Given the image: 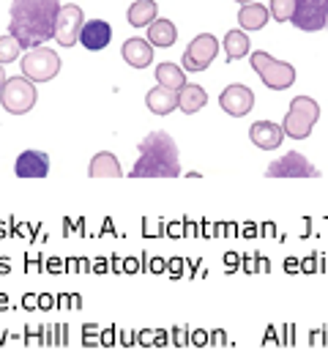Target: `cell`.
Wrapping results in <instances>:
<instances>
[{"label": "cell", "instance_id": "6da1fadb", "mask_svg": "<svg viewBox=\"0 0 328 353\" xmlns=\"http://www.w3.org/2000/svg\"><path fill=\"white\" fill-rule=\"evenodd\" d=\"M61 0H11L8 33L19 39L22 50H33L55 39V22L61 14Z\"/></svg>", "mask_w": 328, "mask_h": 353}, {"label": "cell", "instance_id": "7a4b0ae2", "mask_svg": "<svg viewBox=\"0 0 328 353\" xmlns=\"http://www.w3.org/2000/svg\"><path fill=\"white\" fill-rule=\"evenodd\" d=\"M140 159L132 168V178H175L181 176L178 145L167 132H151L137 145Z\"/></svg>", "mask_w": 328, "mask_h": 353}, {"label": "cell", "instance_id": "3957f363", "mask_svg": "<svg viewBox=\"0 0 328 353\" xmlns=\"http://www.w3.org/2000/svg\"><path fill=\"white\" fill-rule=\"evenodd\" d=\"M318 121H320V104L315 99H309V96H296L290 101V110H287L285 121H282L285 137L307 140Z\"/></svg>", "mask_w": 328, "mask_h": 353}, {"label": "cell", "instance_id": "277c9868", "mask_svg": "<svg viewBox=\"0 0 328 353\" xmlns=\"http://www.w3.org/2000/svg\"><path fill=\"white\" fill-rule=\"evenodd\" d=\"M249 63L254 74L263 80V85L271 90H287L296 83V69L287 61H276L268 52H249Z\"/></svg>", "mask_w": 328, "mask_h": 353}, {"label": "cell", "instance_id": "5b68a950", "mask_svg": "<svg viewBox=\"0 0 328 353\" xmlns=\"http://www.w3.org/2000/svg\"><path fill=\"white\" fill-rule=\"evenodd\" d=\"M36 99H39L36 83L28 80L25 74L8 77L3 90H0V104H3V110L11 112V115H25V112H30V110L36 107Z\"/></svg>", "mask_w": 328, "mask_h": 353}, {"label": "cell", "instance_id": "8992f818", "mask_svg": "<svg viewBox=\"0 0 328 353\" xmlns=\"http://www.w3.org/2000/svg\"><path fill=\"white\" fill-rule=\"evenodd\" d=\"M61 72V55L50 47H33L25 58H22V74L33 83H50L55 80Z\"/></svg>", "mask_w": 328, "mask_h": 353}, {"label": "cell", "instance_id": "52a82bcc", "mask_svg": "<svg viewBox=\"0 0 328 353\" xmlns=\"http://www.w3.org/2000/svg\"><path fill=\"white\" fill-rule=\"evenodd\" d=\"M216 55H219V39L211 36V33H200V36H194L192 44L186 47V52H183V58H181V66H183L186 72H205V69L214 63Z\"/></svg>", "mask_w": 328, "mask_h": 353}, {"label": "cell", "instance_id": "ba28073f", "mask_svg": "<svg viewBox=\"0 0 328 353\" xmlns=\"http://www.w3.org/2000/svg\"><path fill=\"white\" fill-rule=\"evenodd\" d=\"M268 178H320V170L301 154V151H287L285 157L274 159L265 170Z\"/></svg>", "mask_w": 328, "mask_h": 353}, {"label": "cell", "instance_id": "9c48e42d", "mask_svg": "<svg viewBox=\"0 0 328 353\" xmlns=\"http://www.w3.org/2000/svg\"><path fill=\"white\" fill-rule=\"evenodd\" d=\"M82 25H85V14H82L80 6H74V3L61 6L58 22H55V41H58L61 47H74V44H80Z\"/></svg>", "mask_w": 328, "mask_h": 353}, {"label": "cell", "instance_id": "30bf717a", "mask_svg": "<svg viewBox=\"0 0 328 353\" xmlns=\"http://www.w3.org/2000/svg\"><path fill=\"white\" fill-rule=\"evenodd\" d=\"M290 22L307 33L323 30L328 25V8L323 6V0H296V11Z\"/></svg>", "mask_w": 328, "mask_h": 353}, {"label": "cell", "instance_id": "8fae6325", "mask_svg": "<svg viewBox=\"0 0 328 353\" xmlns=\"http://www.w3.org/2000/svg\"><path fill=\"white\" fill-rule=\"evenodd\" d=\"M219 104H222V110L227 115L244 118V115L252 112V107H254V93H252V88L241 85V83H233V85H227V88L222 90Z\"/></svg>", "mask_w": 328, "mask_h": 353}, {"label": "cell", "instance_id": "7c38bea8", "mask_svg": "<svg viewBox=\"0 0 328 353\" xmlns=\"http://www.w3.org/2000/svg\"><path fill=\"white\" fill-rule=\"evenodd\" d=\"M249 137H252V143L257 148L276 151L282 145V140H285V129H282V123H274V121H254L249 126Z\"/></svg>", "mask_w": 328, "mask_h": 353}, {"label": "cell", "instance_id": "4fadbf2b", "mask_svg": "<svg viewBox=\"0 0 328 353\" xmlns=\"http://www.w3.org/2000/svg\"><path fill=\"white\" fill-rule=\"evenodd\" d=\"M50 173V157L44 151H22L14 162V176L19 178H44Z\"/></svg>", "mask_w": 328, "mask_h": 353}, {"label": "cell", "instance_id": "5bb4252c", "mask_svg": "<svg viewBox=\"0 0 328 353\" xmlns=\"http://www.w3.org/2000/svg\"><path fill=\"white\" fill-rule=\"evenodd\" d=\"M121 55H123V61H126L132 69H148V66L154 63V44H151L148 39L134 36V39H126V41H123Z\"/></svg>", "mask_w": 328, "mask_h": 353}, {"label": "cell", "instance_id": "9a60e30c", "mask_svg": "<svg viewBox=\"0 0 328 353\" xmlns=\"http://www.w3.org/2000/svg\"><path fill=\"white\" fill-rule=\"evenodd\" d=\"M110 39H112V28H110V22H104V19H90V22L82 25L80 44L85 47V50L99 52V50H104V47L110 44Z\"/></svg>", "mask_w": 328, "mask_h": 353}, {"label": "cell", "instance_id": "2e32d148", "mask_svg": "<svg viewBox=\"0 0 328 353\" xmlns=\"http://www.w3.org/2000/svg\"><path fill=\"white\" fill-rule=\"evenodd\" d=\"M205 104H208V90L203 88V85L186 83L183 88L178 90V110H181V112L194 115V112H200Z\"/></svg>", "mask_w": 328, "mask_h": 353}, {"label": "cell", "instance_id": "e0dca14e", "mask_svg": "<svg viewBox=\"0 0 328 353\" xmlns=\"http://www.w3.org/2000/svg\"><path fill=\"white\" fill-rule=\"evenodd\" d=\"M145 107L154 112V115H170L175 107H178V90L170 88H151L145 93Z\"/></svg>", "mask_w": 328, "mask_h": 353}, {"label": "cell", "instance_id": "ac0fdd59", "mask_svg": "<svg viewBox=\"0 0 328 353\" xmlns=\"http://www.w3.org/2000/svg\"><path fill=\"white\" fill-rule=\"evenodd\" d=\"M268 19H271V11L263 3H254V0L244 3L241 11H238V22H241V28H244L246 33L249 30H263L268 25Z\"/></svg>", "mask_w": 328, "mask_h": 353}, {"label": "cell", "instance_id": "d6986e66", "mask_svg": "<svg viewBox=\"0 0 328 353\" xmlns=\"http://www.w3.org/2000/svg\"><path fill=\"white\" fill-rule=\"evenodd\" d=\"M88 173H90V178H121L123 176L118 157L110 154V151H99V154L90 159Z\"/></svg>", "mask_w": 328, "mask_h": 353}, {"label": "cell", "instance_id": "ffe728a7", "mask_svg": "<svg viewBox=\"0 0 328 353\" xmlns=\"http://www.w3.org/2000/svg\"><path fill=\"white\" fill-rule=\"evenodd\" d=\"M175 39H178V28H175V22L172 19H154L151 25H148V41L154 44V47H172L175 44Z\"/></svg>", "mask_w": 328, "mask_h": 353}, {"label": "cell", "instance_id": "44dd1931", "mask_svg": "<svg viewBox=\"0 0 328 353\" xmlns=\"http://www.w3.org/2000/svg\"><path fill=\"white\" fill-rule=\"evenodd\" d=\"M156 17H159L156 0H134V3L129 6V11H126L129 25H134V28H148Z\"/></svg>", "mask_w": 328, "mask_h": 353}, {"label": "cell", "instance_id": "7402d4cb", "mask_svg": "<svg viewBox=\"0 0 328 353\" xmlns=\"http://www.w3.org/2000/svg\"><path fill=\"white\" fill-rule=\"evenodd\" d=\"M222 47H225V55H227V61H241V58H246V55L252 52V41H249V36H246L244 28H236V30H230V33L225 36Z\"/></svg>", "mask_w": 328, "mask_h": 353}, {"label": "cell", "instance_id": "603a6c76", "mask_svg": "<svg viewBox=\"0 0 328 353\" xmlns=\"http://www.w3.org/2000/svg\"><path fill=\"white\" fill-rule=\"evenodd\" d=\"M156 83L162 85V88H170V90H181L186 85V74H183V69L181 66H175V63H159L156 66Z\"/></svg>", "mask_w": 328, "mask_h": 353}, {"label": "cell", "instance_id": "cb8c5ba5", "mask_svg": "<svg viewBox=\"0 0 328 353\" xmlns=\"http://www.w3.org/2000/svg\"><path fill=\"white\" fill-rule=\"evenodd\" d=\"M19 52H22V44H19L17 36H11V33L0 36V63H3V66H6V63H14V61L19 58Z\"/></svg>", "mask_w": 328, "mask_h": 353}, {"label": "cell", "instance_id": "d4e9b609", "mask_svg": "<svg viewBox=\"0 0 328 353\" xmlns=\"http://www.w3.org/2000/svg\"><path fill=\"white\" fill-rule=\"evenodd\" d=\"M268 11H271V17L276 19V22H290L293 19V11H296V0H271V6H268Z\"/></svg>", "mask_w": 328, "mask_h": 353}, {"label": "cell", "instance_id": "484cf974", "mask_svg": "<svg viewBox=\"0 0 328 353\" xmlns=\"http://www.w3.org/2000/svg\"><path fill=\"white\" fill-rule=\"evenodd\" d=\"M6 80H8V77H6V69H3V63H0V90L6 85Z\"/></svg>", "mask_w": 328, "mask_h": 353}, {"label": "cell", "instance_id": "4316f807", "mask_svg": "<svg viewBox=\"0 0 328 353\" xmlns=\"http://www.w3.org/2000/svg\"><path fill=\"white\" fill-rule=\"evenodd\" d=\"M236 3H241V6H244V3H252V0H236Z\"/></svg>", "mask_w": 328, "mask_h": 353}, {"label": "cell", "instance_id": "83f0119b", "mask_svg": "<svg viewBox=\"0 0 328 353\" xmlns=\"http://www.w3.org/2000/svg\"><path fill=\"white\" fill-rule=\"evenodd\" d=\"M323 6H326V8H328V0H323Z\"/></svg>", "mask_w": 328, "mask_h": 353}]
</instances>
